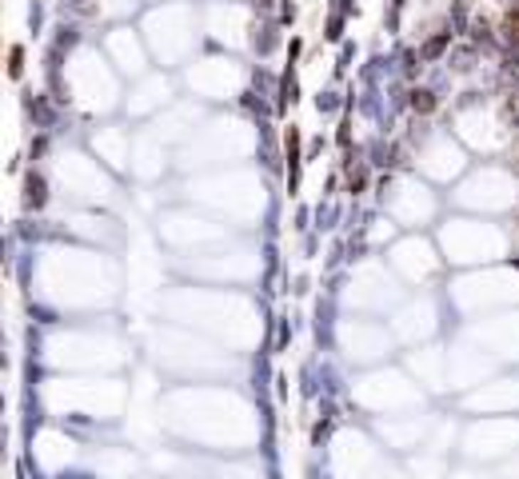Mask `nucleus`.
I'll return each instance as SVG.
<instances>
[{
    "label": "nucleus",
    "instance_id": "obj_5",
    "mask_svg": "<svg viewBox=\"0 0 519 479\" xmlns=\"http://www.w3.org/2000/svg\"><path fill=\"white\" fill-rule=\"evenodd\" d=\"M21 60H24V52H21V48H12V64H9L12 76H21Z\"/></svg>",
    "mask_w": 519,
    "mask_h": 479
},
{
    "label": "nucleus",
    "instance_id": "obj_2",
    "mask_svg": "<svg viewBox=\"0 0 519 479\" xmlns=\"http://www.w3.org/2000/svg\"><path fill=\"white\" fill-rule=\"evenodd\" d=\"M411 108H416V112H431V108H436L431 92H416V96H411Z\"/></svg>",
    "mask_w": 519,
    "mask_h": 479
},
{
    "label": "nucleus",
    "instance_id": "obj_1",
    "mask_svg": "<svg viewBox=\"0 0 519 479\" xmlns=\"http://www.w3.org/2000/svg\"><path fill=\"white\" fill-rule=\"evenodd\" d=\"M24 204H28V208H41L44 204V180H41V176H32V180H28V196H24Z\"/></svg>",
    "mask_w": 519,
    "mask_h": 479
},
{
    "label": "nucleus",
    "instance_id": "obj_4",
    "mask_svg": "<svg viewBox=\"0 0 519 479\" xmlns=\"http://www.w3.org/2000/svg\"><path fill=\"white\" fill-rule=\"evenodd\" d=\"M444 44H448V36H439V41H431L428 48H424V56H439V52H444Z\"/></svg>",
    "mask_w": 519,
    "mask_h": 479
},
{
    "label": "nucleus",
    "instance_id": "obj_3",
    "mask_svg": "<svg viewBox=\"0 0 519 479\" xmlns=\"http://www.w3.org/2000/svg\"><path fill=\"white\" fill-rule=\"evenodd\" d=\"M508 36L511 44H519V12H508Z\"/></svg>",
    "mask_w": 519,
    "mask_h": 479
}]
</instances>
